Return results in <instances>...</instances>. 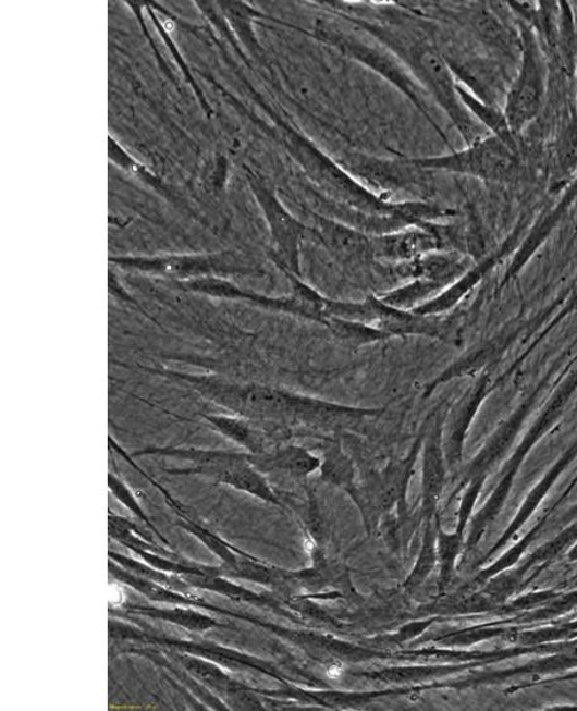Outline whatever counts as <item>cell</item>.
I'll list each match as a JSON object with an SVG mask.
<instances>
[{
  "instance_id": "6da1fadb",
  "label": "cell",
  "mask_w": 577,
  "mask_h": 711,
  "mask_svg": "<svg viewBox=\"0 0 577 711\" xmlns=\"http://www.w3.org/2000/svg\"><path fill=\"white\" fill-rule=\"evenodd\" d=\"M156 377L184 384L202 397L235 416L285 426L304 425L316 428H342L360 424L364 419L379 417L384 408L354 406L304 395L278 387L240 382L218 377L143 366Z\"/></svg>"
},
{
  "instance_id": "7a4b0ae2",
  "label": "cell",
  "mask_w": 577,
  "mask_h": 711,
  "mask_svg": "<svg viewBox=\"0 0 577 711\" xmlns=\"http://www.w3.org/2000/svg\"><path fill=\"white\" fill-rule=\"evenodd\" d=\"M349 21L365 29L366 34L385 46L403 62L419 87L447 114L466 145L483 137L480 123L472 119L459 99L458 83L449 61L433 45L403 29L365 20L351 19Z\"/></svg>"
},
{
  "instance_id": "3957f363",
  "label": "cell",
  "mask_w": 577,
  "mask_h": 711,
  "mask_svg": "<svg viewBox=\"0 0 577 711\" xmlns=\"http://www.w3.org/2000/svg\"><path fill=\"white\" fill-rule=\"evenodd\" d=\"M282 135L288 155L298 162L304 174L315 183L323 197L361 214L396 218L413 226L415 205L412 200L394 203L381 197L300 132L284 127Z\"/></svg>"
},
{
  "instance_id": "277c9868",
  "label": "cell",
  "mask_w": 577,
  "mask_h": 711,
  "mask_svg": "<svg viewBox=\"0 0 577 711\" xmlns=\"http://www.w3.org/2000/svg\"><path fill=\"white\" fill-rule=\"evenodd\" d=\"M315 37L317 40L345 54L346 58L358 62V64L383 77L384 81L400 90L404 97H407L410 103L416 106L437 128V124L431 117L430 107L427 105V94L419 87V84L403 62L385 46L373 40V38L372 41L364 40L361 36L349 33L348 29L326 20L316 22Z\"/></svg>"
},
{
  "instance_id": "5b68a950",
  "label": "cell",
  "mask_w": 577,
  "mask_h": 711,
  "mask_svg": "<svg viewBox=\"0 0 577 711\" xmlns=\"http://www.w3.org/2000/svg\"><path fill=\"white\" fill-rule=\"evenodd\" d=\"M109 263L124 271L147 273L171 283L201 278L256 277L259 268L237 253L223 252L197 255L119 256Z\"/></svg>"
},
{
  "instance_id": "8992f818",
  "label": "cell",
  "mask_w": 577,
  "mask_h": 711,
  "mask_svg": "<svg viewBox=\"0 0 577 711\" xmlns=\"http://www.w3.org/2000/svg\"><path fill=\"white\" fill-rule=\"evenodd\" d=\"M518 151L495 136L482 137L464 150L442 156L407 159L413 167L423 171L478 177L486 182L506 183L519 169Z\"/></svg>"
},
{
  "instance_id": "52a82bcc",
  "label": "cell",
  "mask_w": 577,
  "mask_h": 711,
  "mask_svg": "<svg viewBox=\"0 0 577 711\" xmlns=\"http://www.w3.org/2000/svg\"><path fill=\"white\" fill-rule=\"evenodd\" d=\"M247 182L257 206L268 224L272 249L271 260L283 271L302 277V245L314 236V229L292 214L272 187L262 177L247 171Z\"/></svg>"
},
{
  "instance_id": "ba28073f",
  "label": "cell",
  "mask_w": 577,
  "mask_h": 711,
  "mask_svg": "<svg viewBox=\"0 0 577 711\" xmlns=\"http://www.w3.org/2000/svg\"><path fill=\"white\" fill-rule=\"evenodd\" d=\"M423 434L418 436L407 455L390 461V463L372 476L364 486H357L351 491L358 510L363 512L366 525L370 527L373 518L394 510L397 513L407 511V495L416 464L422 453Z\"/></svg>"
},
{
  "instance_id": "9c48e42d",
  "label": "cell",
  "mask_w": 577,
  "mask_h": 711,
  "mask_svg": "<svg viewBox=\"0 0 577 711\" xmlns=\"http://www.w3.org/2000/svg\"><path fill=\"white\" fill-rule=\"evenodd\" d=\"M524 58L516 81L506 91L504 114L514 135L540 113L545 81L541 53L538 52L532 34L524 30Z\"/></svg>"
},
{
  "instance_id": "30bf717a",
  "label": "cell",
  "mask_w": 577,
  "mask_h": 711,
  "mask_svg": "<svg viewBox=\"0 0 577 711\" xmlns=\"http://www.w3.org/2000/svg\"><path fill=\"white\" fill-rule=\"evenodd\" d=\"M339 162L364 185L370 187L371 184L384 191H408L416 185V173L420 171L407 159L380 160L357 152L347 155Z\"/></svg>"
},
{
  "instance_id": "8fae6325",
  "label": "cell",
  "mask_w": 577,
  "mask_h": 711,
  "mask_svg": "<svg viewBox=\"0 0 577 711\" xmlns=\"http://www.w3.org/2000/svg\"><path fill=\"white\" fill-rule=\"evenodd\" d=\"M435 234L430 224L371 236L373 260L394 265L417 260L439 247Z\"/></svg>"
},
{
  "instance_id": "7c38bea8",
  "label": "cell",
  "mask_w": 577,
  "mask_h": 711,
  "mask_svg": "<svg viewBox=\"0 0 577 711\" xmlns=\"http://www.w3.org/2000/svg\"><path fill=\"white\" fill-rule=\"evenodd\" d=\"M314 236L343 263L361 265L373 260L371 236L323 214H314Z\"/></svg>"
},
{
  "instance_id": "4fadbf2b",
  "label": "cell",
  "mask_w": 577,
  "mask_h": 711,
  "mask_svg": "<svg viewBox=\"0 0 577 711\" xmlns=\"http://www.w3.org/2000/svg\"><path fill=\"white\" fill-rule=\"evenodd\" d=\"M248 459L262 474H285L293 478H307L322 465V458L295 444L280 445L256 455L248 453Z\"/></svg>"
},
{
  "instance_id": "5bb4252c",
  "label": "cell",
  "mask_w": 577,
  "mask_h": 711,
  "mask_svg": "<svg viewBox=\"0 0 577 711\" xmlns=\"http://www.w3.org/2000/svg\"><path fill=\"white\" fill-rule=\"evenodd\" d=\"M372 307V324L378 326L392 338L422 335L439 338L440 324L435 316L418 315L415 310H405L388 306L378 295H369Z\"/></svg>"
},
{
  "instance_id": "9a60e30c",
  "label": "cell",
  "mask_w": 577,
  "mask_h": 711,
  "mask_svg": "<svg viewBox=\"0 0 577 711\" xmlns=\"http://www.w3.org/2000/svg\"><path fill=\"white\" fill-rule=\"evenodd\" d=\"M444 480L441 427L427 428L422 445V513L427 520L433 518Z\"/></svg>"
},
{
  "instance_id": "2e32d148",
  "label": "cell",
  "mask_w": 577,
  "mask_h": 711,
  "mask_svg": "<svg viewBox=\"0 0 577 711\" xmlns=\"http://www.w3.org/2000/svg\"><path fill=\"white\" fill-rule=\"evenodd\" d=\"M205 419L216 432L244 448L247 453H261L269 448V424H262L245 417L224 416V414H205Z\"/></svg>"
},
{
  "instance_id": "e0dca14e",
  "label": "cell",
  "mask_w": 577,
  "mask_h": 711,
  "mask_svg": "<svg viewBox=\"0 0 577 711\" xmlns=\"http://www.w3.org/2000/svg\"><path fill=\"white\" fill-rule=\"evenodd\" d=\"M210 479L223 483V486L246 492V494L263 500V502L275 505L280 504L267 478L249 463L248 453H246L245 457L236 461V463L221 467Z\"/></svg>"
},
{
  "instance_id": "ac0fdd59",
  "label": "cell",
  "mask_w": 577,
  "mask_h": 711,
  "mask_svg": "<svg viewBox=\"0 0 577 711\" xmlns=\"http://www.w3.org/2000/svg\"><path fill=\"white\" fill-rule=\"evenodd\" d=\"M457 91L459 99H462L463 105L475 121H479L482 126H486L491 132V136L501 138L513 150L518 151L516 139H514V134L508 121H506L504 111H501L495 105H490L481 100L459 83Z\"/></svg>"
},
{
  "instance_id": "d6986e66",
  "label": "cell",
  "mask_w": 577,
  "mask_h": 711,
  "mask_svg": "<svg viewBox=\"0 0 577 711\" xmlns=\"http://www.w3.org/2000/svg\"><path fill=\"white\" fill-rule=\"evenodd\" d=\"M444 285L439 281L428 279H412L407 284L392 289L378 295L379 299L390 307L413 310L433 298Z\"/></svg>"
},
{
  "instance_id": "ffe728a7",
  "label": "cell",
  "mask_w": 577,
  "mask_h": 711,
  "mask_svg": "<svg viewBox=\"0 0 577 711\" xmlns=\"http://www.w3.org/2000/svg\"><path fill=\"white\" fill-rule=\"evenodd\" d=\"M324 327L329 328L334 338L355 347L370 346L393 339L378 326L356 320L329 317Z\"/></svg>"
},
{
  "instance_id": "44dd1931",
  "label": "cell",
  "mask_w": 577,
  "mask_h": 711,
  "mask_svg": "<svg viewBox=\"0 0 577 711\" xmlns=\"http://www.w3.org/2000/svg\"><path fill=\"white\" fill-rule=\"evenodd\" d=\"M319 471H321V478L326 483L342 489L346 494H349L356 487L353 459L340 444H333L326 451Z\"/></svg>"
},
{
  "instance_id": "7402d4cb",
  "label": "cell",
  "mask_w": 577,
  "mask_h": 711,
  "mask_svg": "<svg viewBox=\"0 0 577 711\" xmlns=\"http://www.w3.org/2000/svg\"><path fill=\"white\" fill-rule=\"evenodd\" d=\"M437 559H439L437 557V534L430 519L427 523L422 547H420L416 564L405 578L403 585L405 592H415L419 586L423 585L428 576L432 574Z\"/></svg>"
},
{
  "instance_id": "603a6c76",
  "label": "cell",
  "mask_w": 577,
  "mask_h": 711,
  "mask_svg": "<svg viewBox=\"0 0 577 711\" xmlns=\"http://www.w3.org/2000/svg\"><path fill=\"white\" fill-rule=\"evenodd\" d=\"M109 159L115 163L116 167L124 171L139 182L152 187L155 192L160 193L163 197L174 200L168 186L161 182V179L156 176L143 163L137 162L132 156L124 150V148L112 137H109Z\"/></svg>"
},
{
  "instance_id": "cb8c5ba5",
  "label": "cell",
  "mask_w": 577,
  "mask_h": 711,
  "mask_svg": "<svg viewBox=\"0 0 577 711\" xmlns=\"http://www.w3.org/2000/svg\"><path fill=\"white\" fill-rule=\"evenodd\" d=\"M225 15L232 25V28H235L236 33L241 37V40L244 41L247 46V49L251 52L261 51V46L259 41L256 40L253 28V21L256 19H267L263 14L254 10V8L244 4V3H223L220 4Z\"/></svg>"
},
{
  "instance_id": "d4e9b609",
  "label": "cell",
  "mask_w": 577,
  "mask_h": 711,
  "mask_svg": "<svg viewBox=\"0 0 577 711\" xmlns=\"http://www.w3.org/2000/svg\"><path fill=\"white\" fill-rule=\"evenodd\" d=\"M457 549L458 535H444L442 529L439 527V534H437V557H439L441 562V589H443L450 580L452 568H454Z\"/></svg>"
},
{
  "instance_id": "484cf974",
  "label": "cell",
  "mask_w": 577,
  "mask_h": 711,
  "mask_svg": "<svg viewBox=\"0 0 577 711\" xmlns=\"http://www.w3.org/2000/svg\"><path fill=\"white\" fill-rule=\"evenodd\" d=\"M432 622L430 621H420V622H410L405 624L404 627L397 629L393 636L386 638V642L394 645H403L409 642V640L416 639L422 633L430 627Z\"/></svg>"
}]
</instances>
